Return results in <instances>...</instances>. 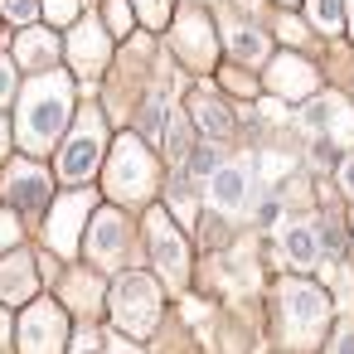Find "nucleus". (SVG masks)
<instances>
[{"label": "nucleus", "instance_id": "f257e3e1", "mask_svg": "<svg viewBox=\"0 0 354 354\" xmlns=\"http://www.w3.org/2000/svg\"><path fill=\"white\" fill-rule=\"evenodd\" d=\"M73 112V88L64 73H39L30 78L25 97H20V146L25 151H49L54 136L68 127Z\"/></svg>", "mask_w": 354, "mask_h": 354}, {"label": "nucleus", "instance_id": "f03ea898", "mask_svg": "<svg viewBox=\"0 0 354 354\" xmlns=\"http://www.w3.org/2000/svg\"><path fill=\"white\" fill-rule=\"evenodd\" d=\"M151 185H156V156L136 136H122L112 160H107V194L122 204H136L151 194Z\"/></svg>", "mask_w": 354, "mask_h": 354}, {"label": "nucleus", "instance_id": "7ed1b4c3", "mask_svg": "<svg viewBox=\"0 0 354 354\" xmlns=\"http://www.w3.org/2000/svg\"><path fill=\"white\" fill-rule=\"evenodd\" d=\"M160 315V291L151 277L141 272H127L117 286H112V320L127 330V335H146Z\"/></svg>", "mask_w": 354, "mask_h": 354}, {"label": "nucleus", "instance_id": "20e7f679", "mask_svg": "<svg viewBox=\"0 0 354 354\" xmlns=\"http://www.w3.org/2000/svg\"><path fill=\"white\" fill-rule=\"evenodd\" d=\"M97 160H102V127H97V112H83V122H78V131L64 141V151H59V175L68 180V185H83L93 170H97Z\"/></svg>", "mask_w": 354, "mask_h": 354}, {"label": "nucleus", "instance_id": "39448f33", "mask_svg": "<svg viewBox=\"0 0 354 354\" xmlns=\"http://www.w3.org/2000/svg\"><path fill=\"white\" fill-rule=\"evenodd\" d=\"M64 349V310L54 301H35L20 320V354H59Z\"/></svg>", "mask_w": 354, "mask_h": 354}, {"label": "nucleus", "instance_id": "423d86ee", "mask_svg": "<svg viewBox=\"0 0 354 354\" xmlns=\"http://www.w3.org/2000/svg\"><path fill=\"white\" fill-rule=\"evenodd\" d=\"M0 199L15 204V209L39 214V209L49 204V175H44L35 160H15V165L6 170V180H0Z\"/></svg>", "mask_w": 354, "mask_h": 354}, {"label": "nucleus", "instance_id": "0eeeda50", "mask_svg": "<svg viewBox=\"0 0 354 354\" xmlns=\"http://www.w3.org/2000/svg\"><path fill=\"white\" fill-rule=\"evenodd\" d=\"M146 233H151V257H156V267H160L170 281H185V243H180V233L170 228V218H165L160 209L146 218Z\"/></svg>", "mask_w": 354, "mask_h": 354}, {"label": "nucleus", "instance_id": "6e6552de", "mask_svg": "<svg viewBox=\"0 0 354 354\" xmlns=\"http://www.w3.org/2000/svg\"><path fill=\"white\" fill-rule=\"evenodd\" d=\"M281 306H286V325L296 335H306V330L315 335L320 320H325V296L315 286H306V281H286L281 286Z\"/></svg>", "mask_w": 354, "mask_h": 354}, {"label": "nucleus", "instance_id": "1a4fd4ad", "mask_svg": "<svg viewBox=\"0 0 354 354\" xmlns=\"http://www.w3.org/2000/svg\"><path fill=\"white\" fill-rule=\"evenodd\" d=\"M209 199H214V209L238 214L248 204V170L243 165H218L214 180H209Z\"/></svg>", "mask_w": 354, "mask_h": 354}, {"label": "nucleus", "instance_id": "9d476101", "mask_svg": "<svg viewBox=\"0 0 354 354\" xmlns=\"http://www.w3.org/2000/svg\"><path fill=\"white\" fill-rule=\"evenodd\" d=\"M83 214H88V194L78 189V194H68L59 209H54V218H49V243L59 248V252H73L78 248V223H83Z\"/></svg>", "mask_w": 354, "mask_h": 354}, {"label": "nucleus", "instance_id": "9b49d317", "mask_svg": "<svg viewBox=\"0 0 354 354\" xmlns=\"http://www.w3.org/2000/svg\"><path fill=\"white\" fill-rule=\"evenodd\" d=\"M267 83H272L281 97H306V93L315 88V73H310L301 59L281 54V59H272V68H267Z\"/></svg>", "mask_w": 354, "mask_h": 354}, {"label": "nucleus", "instance_id": "f8f14e48", "mask_svg": "<svg viewBox=\"0 0 354 354\" xmlns=\"http://www.w3.org/2000/svg\"><path fill=\"white\" fill-rule=\"evenodd\" d=\"M35 291V262L30 252H15L0 262V301H25Z\"/></svg>", "mask_w": 354, "mask_h": 354}, {"label": "nucleus", "instance_id": "ddd939ff", "mask_svg": "<svg viewBox=\"0 0 354 354\" xmlns=\"http://www.w3.org/2000/svg\"><path fill=\"white\" fill-rule=\"evenodd\" d=\"M93 257H102V262H117V252L127 248V223H122V214H102L97 223H93Z\"/></svg>", "mask_w": 354, "mask_h": 354}, {"label": "nucleus", "instance_id": "4468645a", "mask_svg": "<svg viewBox=\"0 0 354 354\" xmlns=\"http://www.w3.org/2000/svg\"><path fill=\"white\" fill-rule=\"evenodd\" d=\"M286 257H291L296 267H315V257H320V228L291 223V228H286Z\"/></svg>", "mask_w": 354, "mask_h": 354}, {"label": "nucleus", "instance_id": "2eb2a0df", "mask_svg": "<svg viewBox=\"0 0 354 354\" xmlns=\"http://www.w3.org/2000/svg\"><path fill=\"white\" fill-rule=\"evenodd\" d=\"M102 59H107V44H102V30H97L93 20H83V30L73 35V64H83V68L93 73V68H97Z\"/></svg>", "mask_w": 354, "mask_h": 354}, {"label": "nucleus", "instance_id": "dca6fc26", "mask_svg": "<svg viewBox=\"0 0 354 354\" xmlns=\"http://www.w3.org/2000/svg\"><path fill=\"white\" fill-rule=\"evenodd\" d=\"M54 54H59V49H54V35H44V30H25V35H20V59H25V64L39 68V64H54Z\"/></svg>", "mask_w": 354, "mask_h": 354}, {"label": "nucleus", "instance_id": "f3484780", "mask_svg": "<svg viewBox=\"0 0 354 354\" xmlns=\"http://www.w3.org/2000/svg\"><path fill=\"white\" fill-rule=\"evenodd\" d=\"M310 20L325 35H339L344 30V6H339V0H310Z\"/></svg>", "mask_w": 354, "mask_h": 354}, {"label": "nucleus", "instance_id": "a211bd4d", "mask_svg": "<svg viewBox=\"0 0 354 354\" xmlns=\"http://www.w3.org/2000/svg\"><path fill=\"white\" fill-rule=\"evenodd\" d=\"M228 44H233V54H238V59H262V54H267V44H262V30H248V25H238Z\"/></svg>", "mask_w": 354, "mask_h": 354}, {"label": "nucleus", "instance_id": "6ab92c4d", "mask_svg": "<svg viewBox=\"0 0 354 354\" xmlns=\"http://www.w3.org/2000/svg\"><path fill=\"white\" fill-rule=\"evenodd\" d=\"M0 10H6L15 25H30V20L44 10V0H0Z\"/></svg>", "mask_w": 354, "mask_h": 354}, {"label": "nucleus", "instance_id": "aec40b11", "mask_svg": "<svg viewBox=\"0 0 354 354\" xmlns=\"http://www.w3.org/2000/svg\"><path fill=\"white\" fill-rule=\"evenodd\" d=\"M136 6H141L146 25H165V15H170V0H136Z\"/></svg>", "mask_w": 354, "mask_h": 354}, {"label": "nucleus", "instance_id": "412c9836", "mask_svg": "<svg viewBox=\"0 0 354 354\" xmlns=\"http://www.w3.org/2000/svg\"><path fill=\"white\" fill-rule=\"evenodd\" d=\"M107 25H112L117 35L131 25V10H127V0H107Z\"/></svg>", "mask_w": 354, "mask_h": 354}, {"label": "nucleus", "instance_id": "4be33fe9", "mask_svg": "<svg viewBox=\"0 0 354 354\" xmlns=\"http://www.w3.org/2000/svg\"><path fill=\"white\" fill-rule=\"evenodd\" d=\"M44 10H49L54 20H73V15H78V0H44Z\"/></svg>", "mask_w": 354, "mask_h": 354}, {"label": "nucleus", "instance_id": "5701e85b", "mask_svg": "<svg viewBox=\"0 0 354 354\" xmlns=\"http://www.w3.org/2000/svg\"><path fill=\"white\" fill-rule=\"evenodd\" d=\"M10 93H15V68H10V59H0V102Z\"/></svg>", "mask_w": 354, "mask_h": 354}, {"label": "nucleus", "instance_id": "b1692460", "mask_svg": "<svg viewBox=\"0 0 354 354\" xmlns=\"http://www.w3.org/2000/svg\"><path fill=\"white\" fill-rule=\"evenodd\" d=\"M339 189H344V194L354 199V156H349V160L339 165Z\"/></svg>", "mask_w": 354, "mask_h": 354}, {"label": "nucleus", "instance_id": "393cba45", "mask_svg": "<svg viewBox=\"0 0 354 354\" xmlns=\"http://www.w3.org/2000/svg\"><path fill=\"white\" fill-rule=\"evenodd\" d=\"M112 354H136V349L131 344H112Z\"/></svg>", "mask_w": 354, "mask_h": 354}, {"label": "nucleus", "instance_id": "a878e982", "mask_svg": "<svg viewBox=\"0 0 354 354\" xmlns=\"http://www.w3.org/2000/svg\"><path fill=\"white\" fill-rule=\"evenodd\" d=\"M0 156H6V122H0Z\"/></svg>", "mask_w": 354, "mask_h": 354}, {"label": "nucleus", "instance_id": "bb28decb", "mask_svg": "<svg viewBox=\"0 0 354 354\" xmlns=\"http://www.w3.org/2000/svg\"><path fill=\"white\" fill-rule=\"evenodd\" d=\"M281 6H291V0H281Z\"/></svg>", "mask_w": 354, "mask_h": 354}]
</instances>
